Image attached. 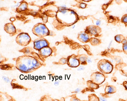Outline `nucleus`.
<instances>
[{
	"instance_id": "obj_2",
	"label": "nucleus",
	"mask_w": 127,
	"mask_h": 101,
	"mask_svg": "<svg viewBox=\"0 0 127 101\" xmlns=\"http://www.w3.org/2000/svg\"><path fill=\"white\" fill-rule=\"evenodd\" d=\"M97 67L100 71L104 74L111 73L113 69V66L111 62L105 59L100 60L97 63Z\"/></svg>"
},
{
	"instance_id": "obj_17",
	"label": "nucleus",
	"mask_w": 127,
	"mask_h": 101,
	"mask_svg": "<svg viewBox=\"0 0 127 101\" xmlns=\"http://www.w3.org/2000/svg\"><path fill=\"white\" fill-rule=\"evenodd\" d=\"M88 98L89 101H100L99 98L94 94L89 95Z\"/></svg>"
},
{
	"instance_id": "obj_7",
	"label": "nucleus",
	"mask_w": 127,
	"mask_h": 101,
	"mask_svg": "<svg viewBox=\"0 0 127 101\" xmlns=\"http://www.w3.org/2000/svg\"><path fill=\"white\" fill-rule=\"evenodd\" d=\"M4 29L6 32L9 34H14L16 32V28L12 23L5 24Z\"/></svg>"
},
{
	"instance_id": "obj_22",
	"label": "nucleus",
	"mask_w": 127,
	"mask_h": 101,
	"mask_svg": "<svg viewBox=\"0 0 127 101\" xmlns=\"http://www.w3.org/2000/svg\"><path fill=\"white\" fill-rule=\"evenodd\" d=\"M70 101H82L80 99L77 98L76 96H72L70 99Z\"/></svg>"
},
{
	"instance_id": "obj_1",
	"label": "nucleus",
	"mask_w": 127,
	"mask_h": 101,
	"mask_svg": "<svg viewBox=\"0 0 127 101\" xmlns=\"http://www.w3.org/2000/svg\"><path fill=\"white\" fill-rule=\"evenodd\" d=\"M32 31L35 35L40 38H43L50 34L49 30L46 25L41 23L35 25L33 28Z\"/></svg>"
},
{
	"instance_id": "obj_6",
	"label": "nucleus",
	"mask_w": 127,
	"mask_h": 101,
	"mask_svg": "<svg viewBox=\"0 0 127 101\" xmlns=\"http://www.w3.org/2000/svg\"><path fill=\"white\" fill-rule=\"evenodd\" d=\"M34 48L39 50L43 48L48 46L50 43L47 40L43 38L36 39L34 41Z\"/></svg>"
},
{
	"instance_id": "obj_5",
	"label": "nucleus",
	"mask_w": 127,
	"mask_h": 101,
	"mask_svg": "<svg viewBox=\"0 0 127 101\" xmlns=\"http://www.w3.org/2000/svg\"><path fill=\"white\" fill-rule=\"evenodd\" d=\"M67 64L71 68H76L79 67L81 63L78 55H72L67 58Z\"/></svg>"
},
{
	"instance_id": "obj_20",
	"label": "nucleus",
	"mask_w": 127,
	"mask_h": 101,
	"mask_svg": "<svg viewBox=\"0 0 127 101\" xmlns=\"http://www.w3.org/2000/svg\"><path fill=\"white\" fill-rule=\"evenodd\" d=\"M123 44L122 48L124 53L127 55V42H125L122 43Z\"/></svg>"
},
{
	"instance_id": "obj_11",
	"label": "nucleus",
	"mask_w": 127,
	"mask_h": 101,
	"mask_svg": "<svg viewBox=\"0 0 127 101\" xmlns=\"http://www.w3.org/2000/svg\"><path fill=\"white\" fill-rule=\"evenodd\" d=\"M109 23H111L113 25H115L120 21V19L118 17L113 16L111 15H109L108 16Z\"/></svg>"
},
{
	"instance_id": "obj_37",
	"label": "nucleus",
	"mask_w": 127,
	"mask_h": 101,
	"mask_svg": "<svg viewBox=\"0 0 127 101\" xmlns=\"http://www.w3.org/2000/svg\"><path fill=\"white\" fill-rule=\"evenodd\" d=\"M125 2H127V0H124Z\"/></svg>"
},
{
	"instance_id": "obj_35",
	"label": "nucleus",
	"mask_w": 127,
	"mask_h": 101,
	"mask_svg": "<svg viewBox=\"0 0 127 101\" xmlns=\"http://www.w3.org/2000/svg\"><path fill=\"white\" fill-rule=\"evenodd\" d=\"M71 14H75V13L74 12V11H72L71 12Z\"/></svg>"
},
{
	"instance_id": "obj_34",
	"label": "nucleus",
	"mask_w": 127,
	"mask_h": 101,
	"mask_svg": "<svg viewBox=\"0 0 127 101\" xmlns=\"http://www.w3.org/2000/svg\"><path fill=\"white\" fill-rule=\"evenodd\" d=\"M79 89L78 88L76 89V90L75 91V92H79Z\"/></svg>"
},
{
	"instance_id": "obj_23",
	"label": "nucleus",
	"mask_w": 127,
	"mask_h": 101,
	"mask_svg": "<svg viewBox=\"0 0 127 101\" xmlns=\"http://www.w3.org/2000/svg\"><path fill=\"white\" fill-rule=\"evenodd\" d=\"M123 85L125 88V90L127 91V82L126 81L124 82L123 83Z\"/></svg>"
},
{
	"instance_id": "obj_29",
	"label": "nucleus",
	"mask_w": 127,
	"mask_h": 101,
	"mask_svg": "<svg viewBox=\"0 0 127 101\" xmlns=\"http://www.w3.org/2000/svg\"><path fill=\"white\" fill-rule=\"evenodd\" d=\"M100 21L99 20H98L96 22V24L97 25H100Z\"/></svg>"
},
{
	"instance_id": "obj_8",
	"label": "nucleus",
	"mask_w": 127,
	"mask_h": 101,
	"mask_svg": "<svg viewBox=\"0 0 127 101\" xmlns=\"http://www.w3.org/2000/svg\"><path fill=\"white\" fill-rule=\"evenodd\" d=\"M52 50L49 47H44L38 50V53L43 57H46L50 56L52 54Z\"/></svg>"
},
{
	"instance_id": "obj_15",
	"label": "nucleus",
	"mask_w": 127,
	"mask_h": 101,
	"mask_svg": "<svg viewBox=\"0 0 127 101\" xmlns=\"http://www.w3.org/2000/svg\"><path fill=\"white\" fill-rule=\"evenodd\" d=\"M79 38L81 41L84 43L87 42L89 39L88 35L84 33H82L80 34Z\"/></svg>"
},
{
	"instance_id": "obj_26",
	"label": "nucleus",
	"mask_w": 127,
	"mask_h": 101,
	"mask_svg": "<svg viewBox=\"0 0 127 101\" xmlns=\"http://www.w3.org/2000/svg\"><path fill=\"white\" fill-rule=\"evenodd\" d=\"M87 63H92V60L91 58L89 57H88L87 59Z\"/></svg>"
},
{
	"instance_id": "obj_38",
	"label": "nucleus",
	"mask_w": 127,
	"mask_h": 101,
	"mask_svg": "<svg viewBox=\"0 0 127 101\" xmlns=\"http://www.w3.org/2000/svg\"></svg>"
},
{
	"instance_id": "obj_36",
	"label": "nucleus",
	"mask_w": 127,
	"mask_h": 101,
	"mask_svg": "<svg viewBox=\"0 0 127 101\" xmlns=\"http://www.w3.org/2000/svg\"><path fill=\"white\" fill-rule=\"evenodd\" d=\"M82 101H89L87 100H84Z\"/></svg>"
},
{
	"instance_id": "obj_12",
	"label": "nucleus",
	"mask_w": 127,
	"mask_h": 101,
	"mask_svg": "<svg viewBox=\"0 0 127 101\" xmlns=\"http://www.w3.org/2000/svg\"><path fill=\"white\" fill-rule=\"evenodd\" d=\"M86 84L88 88L92 90L97 89L99 87V85L95 83L91 80H87Z\"/></svg>"
},
{
	"instance_id": "obj_25",
	"label": "nucleus",
	"mask_w": 127,
	"mask_h": 101,
	"mask_svg": "<svg viewBox=\"0 0 127 101\" xmlns=\"http://www.w3.org/2000/svg\"><path fill=\"white\" fill-rule=\"evenodd\" d=\"M3 79L6 82L8 83L10 82L9 79L7 77L5 76H3L2 77Z\"/></svg>"
},
{
	"instance_id": "obj_27",
	"label": "nucleus",
	"mask_w": 127,
	"mask_h": 101,
	"mask_svg": "<svg viewBox=\"0 0 127 101\" xmlns=\"http://www.w3.org/2000/svg\"><path fill=\"white\" fill-rule=\"evenodd\" d=\"M86 4L84 3H82L80 5V6L82 8H85L86 7Z\"/></svg>"
},
{
	"instance_id": "obj_31",
	"label": "nucleus",
	"mask_w": 127,
	"mask_h": 101,
	"mask_svg": "<svg viewBox=\"0 0 127 101\" xmlns=\"http://www.w3.org/2000/svg\"><path fill=\"white\" fill-rule=\"evenodd\" d=\"M59 84V83L58 82H55V83L54 85L56 86H57Z\"/></svg>"
},
{
	"instance_id": "obj_30",
	"label": "nucleus",
	"mask_w": 127,
	"mask_h": 101,
	"mask_svg": "<svg viewBox=\"0 0 127 101\" xmlns=\"http://www.w3.org/2000/svg\"><path fill=\"white\" fill-rule=\"evenodd\" d=\"M125 42H127V37L126 39L125 38V39L123 40V42L122 43Z\"/></svg>"
},
{
	"instance_id": "obj_9",
	"label": "nucleus",
	"mask_w": 127,
	"mask_h": 101,
	"mask_svg": "<svg viewBox=\"0 0 127 101\" xmlns=\"http://www.w3.org/2000/svg\"><path fill=\"white\" fill-rule=\"evenodd\" d=\"M101 29L98 26H93L89 28L87 31L92 34L96 35L100 33L101 32Z\"/></svg>"
},
{
	"instance_id": "obj_13",
	"label": "nucleus",
	"mask_w": 127,
	"mask_h": 101,
	"mask_svg": "<svg viewBox=\"0 0 127 101\" xmlns=\"http://www.w3.org/2000/svg\"><path fill=\"white\" fill-rule=\"evenodd\" d=\"M78 56L81 64L83 65H87V60L88 57V56L85 54H82Z\"/></svg>"
},
{
	"instance_id": "obj_28",
	"label": "nucleus",
	"mask_w": 127,
	"mask_h": 101,
	"mask_svg": "<svg viewBox=\"0 0 127 101\" xmlns=\"http://www.w3.org/2000/svg\"><path fill=\"white\" fill-rule=\"evenodd\" d=\"M99 99L100 101H107V100L104 97H100Z\"/></svg>"
},
{
	"instance_id": "obj_24",
	"label": "nucleus",
	"mask_w": 127,
	"mask_h": 101,
	"mask_svg": "<svg viewBox=\"0 0 127 101\" xmlns=\"http://www.w3.org/2000/svg\"><path fill=\"white\" fill-rule=\"evenodd\" d=\"M85 69V67L83 66H81L78 68L77 70L79 71L82 70H83Z\"/></svg>"
},
{
	"instance_id": "obj_21",
	"label": "nucleus",
	"mask_w": 127,
	"mask_h": 101,
	"mask_svg": "<svg viewBox=\"0 0 127 101\" xmlns=\"http://www.w3.org/2000/svg\"><path fill=\"white\" fill-rule=\"evenodd\" d=\"M59 63L61 65H64L67 63V58H61L59 61Z\"/></svg>"
},
{
	"instance_id": "obj_16",
	"label": "nucleus",
	"mask_w": 127,
	"mask_h": 101,
	"mask_svg": "<svg viewBox=\"0 0 127 101\" xmlns=\"http://www.w3.org/2000/svg\"><path fill=\"white\" fill-rule=\"evenodd\" d=\"M125 39V37L121 34L117 35L114 37L115 41L119 44L122 43Z\"/></svg>"
},
{
	"instance_id": "obj_4",
	"label": "nucleus",
	"mask_w": 127,
	"mask_h": 101,
	"mask_svg": "<svg viewBox=\"0 0 127 101\" xmlns=\"http://www.w3.org/2000/svg\"><path fill=\"white\" fill-rule=\"evenodd\" d=\"M105 77L104 74L100 72H96L92 73L90 76V80L95 83L98 85L104 82Z\"/></svg>"
},
{
	"instance_id": "obj_33",
	"label": "nucleus",
	"mask_w": 127,
	"mask_h": 101,
	"mask_svg": "<svg viewBox=\"0 0 127 101\" xmlns=\"http://www.w3.org/2000/svg\"><path fill=\"white\" fill-rule=\"evenodd\" d=\"M66 10H63V11H62L61 12L63 13H66Z\"/></svg>"
},
{
	"instance_id": "obj_19",
	"label": "nucleus",
	"mask_w": 127,
	"mask_h": 101,
	"mask_svg": "<svg viewBox=\"0 0 127 101\" xmlns=\"http://www.w3.org/2000/svg\"><path fill=\"white\" fill-rule=\"evenodd\" d=\"M91 43L92 45H97L101 43V40L99 39L96 38H92L91 40Z\"/></svg>"
},
{
	"instance_id": "obj_3",
	"label": "nucleus",
	"mask_w": 127,
	"mask_h": 101,
	"mask_svg": "<svg viewBox=\"0 0 127 101\" xmlns=\"http://www.w3.org/2000/svg\"><path fill=\"white\" fill-rule=\"evenodd\" d=\"M31 39L28 34L26 33H22L19 34L15 39L16 43L19 45L25 46L30 43Z\"/></svg>"
},
{
	"instance_id": "obj_32",
	"label": "nucleus",
	"mask_w": 127,
	"mask_h": 101,
	"mask_svg": "<svg viewBox=\"0 0 127 101\" xmlns=\"http://www.w3.org/2000/svg\"><path fill=\"white\" fill-rule=\"evenodd\" d=\"M119 101H127L124 99H119Z\"/></svg>"
},
{
	"instance_id": "obj_10",
	"label": "nucleus",
	"mask_w": 127,
	"mask_h": 101,
	"mask_svg": "<svg viewBox=\"0 0 127 101\" xmlns=\"http://www.w3.org/2000/svg\"><path fill=\"white\" fill-rule=\"evenodd\" d=\"M117 89L113 85H109L106 87L105 89V94L107 95L112 94L116 92Z\"/></svg>"
},
{
	"instance_id": "obj_18",
	"label": "nucleus",
	"mask_w": 127,
	"mask_h": 101,
	"mask_svg": "<svg viewBox=\"0 0 127 101\" xmlns=\"http://www.w3.org/2000/svg\"><path fill=\"white\" fill-rule=\"evenodd\" d=\"M121 22L124 24L126 27L127 26V14L123 15L121 20Z\"/></svg>"
},
{
	"instance_id": "obj_14",
	"label": "nucleus",
	"mask_w": 127,
	"mask_h": 101,
	"mask_svg": "<svg viewBox=\"0 0 127 101\" xmlns=\"http://www.w3.org/2000/svg\"><path fill=\"white\" fill-rule=\"evenodd\" d=\"M28 6V4L27 2H22L16 8V11L18 12L24 11L27 8Z\"/></svg>"
}]
</instances>
